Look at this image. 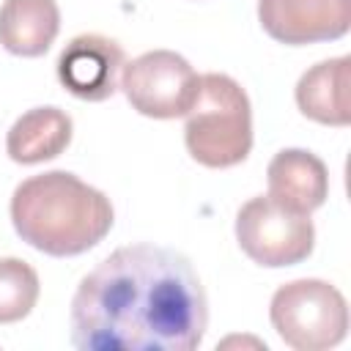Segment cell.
I'll return each mask as SVG.
<instances>
[{
	"instance_id": "11",
	"label": "cell",
	"mask_w": 351,
	"mask_h": 351,
	"mask_svg": "<svg viewBox=\"0 0 351 351\" xmlns=\"http://www.w3.org/2000/svg\"><path fill=\"white\" fill-rule=\"evenodd\" d=\"M60 30L55 0H5L0 5V44L19 58L44 55Z\"/></svg>"
},
{
	"instance_id": "10",
	"label": "cell",
	"mask_w": 351,
	"mask_h": 351,
	"mask_svg": "<svg viewBox=\"0 0 351 351\" xmlns=\"http://www.w3.org/2000/svg\"><path fill=\"white\" fill-rule=\"evenodd\" d=\"M296 104L302 115L326 126L351 123V58L321 60L296 82Z\"/></svg>"
},
{
	"instance_id": "3",
	"label": "cell",
	"mask_w": 351,
	"mask_h": 351,
	"mask_svg": "<svg viewBox=\"0 0 351 351\" xmlns=\"http://www.w3.org/2000/svg\"><path fill=\"white\" fill-rule=\"evenodd\" d=\"M184 143L195 162L222 170L247 159L252 148V110L244 88L228 74H203L186 110Z\"/></svg>"
},
{
	"instance_id": "9",
	"label": "cell",
	"mask_w": 351,
	"mask_h": 351,
	"mask_svg": "<svg viewBox=\"0 0 351 351\" xmlns=\"http://www.w3.org/2000/svg\"><path fill=\"white\" fill-rule=\"evenodd\" d=\"M266 176H269V197L299 214H310L321 208L329 195L326 165L304 148H285L274 154Z\"/></svg>"
},
{
	"instance_id": "5",
	"label": "cell",
	"mask_w": 351,
	"mask_h": 351,
	"mask_svg": "<svg viewBox=\"0 0 351 351\" xmlns=\"http://www.w3.org/2000/svg\"><path fill=\"white\" fill-rule=\"evenodd\" d=\"M236 241L258 266L280 269L310 258L315 228L310 214L291 211L269 195H258L236 214Z\"/></svg>"
},
{
	"instance_id": "7",
	"label": "cell",
	"mask_w": 351,
	"mask_h": 351,
	"mask_svg": "<svg viewBox=\"0 0 351 351\" xmlns=\"http://www.w3.org/2000/svg\"><path fill=\"white\" fill-rule=\"evenodd\" d=\"M258 19L288 47L335 41L351 27V0H258Z\"/></svg>"
},
{
	"instance_id": "2",
	"label": "cell",
	"mask_w": 351,
	"mask_h": 351,
	"mask_svg": "<svg viewBox=\"0 0 351 351\" xmlns=\"http://www.w3.org/2000/svg\"><path fill=\"white\" fill-rule=\"evenodd\" d=\"M11 222L22 241L52 258L82 255L112 228V206L104 192L74 173L49 170L14 189Z\"/></svg>"
},
{
	"instance_id": "1",
	"label": "cell",
	"mask_w": 351,
	"mask_h": 351,
	"mask_svg": "<svg viewBox=\"0 0 351 351\" xmlns=\"http://www.w3.org/2000/svg\"><path fill=\"white\" fill-rule=\"evenodd\" d=\"M208 324L197 271L178 250L129 244L110 252L71 299L80 351H195Z\"/></svg>"
},
{
	"instance_id": "13",
	"label": "cell",
	"mask_w": 351,
	"mask_h": 351,
	"mask_svg": "<svg viewBox=\"0 0 351 351\" xmlns=\"http://www.w3.org/2000/svg\"><path fill=\"white\" fill-rule=\"evenodd\" d=\"M38 302V274L19 258H0V324L30 315Z\"/></svg>"
},
{
	"instance_id": "12",
	"label": "cell",
	"mask_w": 351,
	"mask_h": 351,
	"mask_svg": "<svg viewBox=\"0 0 351 351\" xmlns=\"http://www.w3.org/2000/svg\"><path fill=\"white\" fill-rule=\"evenodd\" d=\"M71 143V118L60 107H36L14 121L5 151L19 165H38L60 156Z\"/></svg>"
},
{
	"instance_id": "8",
	"label": "cell",
	"mask_w": 351,
	"mask_h": 351,
	"mask_svg": "<svg viewBox=\"0 0 351 351\" xmlns=\"http://www.w3.org/2000/svg\"><path fill=\"white\" fill-rule=\"evenodd\" d=\"M123 63L126 58L118 41L101 33H82L58 55V80L82 101H104L118 90Z\"/></svg>"
},
{
	"instance_id": "4",
	"label": "cell",
	"mask_w": 351,
	"mask_h": 351,
	"mask_svg": "<svg viewBox=\"0 0 351 351\" xmlns=\"http://www.w3.org/2000/svg\"><path fill=\"white\" fill-rule=\"evenodd\" d=\"M280 340L296 351H324L348 332L343 293L324 280H293L274 291L269 307Z\"/></svg>"
},
{
	"instance_id": "6",
	"label": "cell",
	"mask_w": 351,
	"mask_h": 351,
	"mask_svg": "<svg viewBox=\"0 0 351 351\" xmlns=\"http://www.w3.org/2000/svg\"><path fill=\"white\" fill-rule=\"evenodd\" d=\"M197 74L186 58L170 49H154L121 69V88L129 104L148 118H181L195 101Z\"/></svg>"
}]
</instances>
